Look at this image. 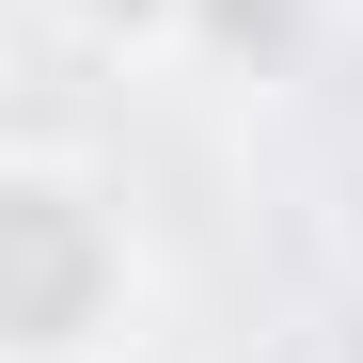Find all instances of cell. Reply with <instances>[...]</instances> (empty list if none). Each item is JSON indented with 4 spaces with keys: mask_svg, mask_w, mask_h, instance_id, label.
<instances>
[{
    "mask_svg": "<svg viewBox=\"0 0 363 363\" xmlns=\"http://www.w3.org/2000/svg\"><path fill=\"white\" fill-rule=\"evenodd\" d=\"M332 363H363V284H347V316H332Z\"/></svg>",
    "mask_w": 363,
    "mask_h": 363,
    "instance_id": "cell-4",
    "label": "cell"
},
{
    "mask_svg": "<svg viewBox=\"0 0 363 363\" xmlns=\"http://www.w3.org/2000/svg\"><path fill=\"white\" fill-rule=\"evenodd\" d=\"M316 48H332V0H190V79H221V95H269Z\"/></svg>",
    "mask_w": 363,
    "mask_h": 363,
    "instance_id": "cell-2",
    "label": "cell"
},
{
    "mask_svg": "<svg viewBox=\"0 0 363 363\" xmlns=\"http://www.w3.org/2000/svg\"><path fill=\"white\" fill-rule=\"evenodd\" d=\"M158 253L79 143H0V363H127Z\"/></svg>",
    "mask_w": 363,
    "mask_h": 363,
    "instance_id": "cell-1",
    "label": "cell"
},
{
    "mask_svg": "<svg viewBox=\"0 0 363 363\" xmlns=\"http://www.w3.org/2000/svg\"><path fill=\"white\" fill-rule=\"evenodd\" d=\"M16 32L64 48V64H111V79L190 64V0H16Z\"/></svg>",
    "mask_w": 363,
    "mask_h": 363,
    "instance_id": "cell-3",
    "label": "cell"
}]
</instances>
